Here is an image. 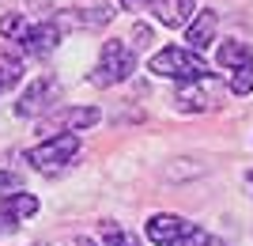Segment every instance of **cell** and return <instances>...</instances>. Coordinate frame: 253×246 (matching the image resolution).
I'll use <instances>...</instances> for the list:
<instances>
[{"label": "cell", "instance_id": "8", "mask_svg": "<svg viewBox=\"0 0 253 246\" xmlns=\"http://www.w3.org/2000/svg\"><path fill=\"white\" fill-rule=\"evenodd\" d=\"M23 49L31 57H45L57 49V42H61V31H57V23H38V27H27V34L19 38Z\"/></svg>", "mask_w": 253, "mask_h": 246}, {"label": "cell", "instance_id": "1", "mask_svg": "<svg viewBox=\"0 0 253 246\" xmlns=\"http://www.w3.org/2000/svg\"><path fill=\"white\" fill-rule=\"evenodd\" d=\"M148 68L155 76H170V80H178V84H197V80L211 76L208 64L201 61V53L181 49V46H167V49H159V53L148 61Z\"/></svg>", "mask_w": 253, "mask_h": 246}, {"label": "cell", "instance_id": "13", "mask_svg": "<svg viewBox=\"0 0 253 246\" xmlns=\"http://www.w3.org/2000/svg\"><path fill=\"white\" fill-rule=\"evenodd\" d=\"M102 243H106V246H140L136 239L125 235V231H121L117 224H102Z\"/></svg>", "mask_w": 253, "mask_h": 246}, {"label": "cell", "instance_id": "7", "mask_svg": "<svg viewBox=\"0 0 253 246\" xmlns=\"http://www.w3.org/2000/svg\"><path fill=\"white\" fill-rule=\"evenodd\" d=\"M57 95H61V84H57L53 76H38V80H34V84L19 95V102H15V114H23V118H31V114H42V110L49 106Z\"/></svg>", "mask_w": 253, "mask_h": 246}, {"label": "cell", "instance_id": "16", "mask_svg": "<svg viewBox=\"0 0 253 246\" xmlns=\"http://www.w3.org/2000/svg\"><path fill=\"white\" fill-rule=\"evenodd\" d=\"M15 227H19V216L4 204V208H0V235H8V231H15Z\"/></svg>", "mask_w": 253, "mask_h": 246}, {"label": "cell", "instance_id": "9", "mask_svg": "<svg viewBox=\"0 0 253 246\" xmlns=\"http://www.w3.org/2000/svg\"><path fill=\"white\" fill-rule=\"evenodd\" d=\"M215 27H219V15H215V11H197V19L189 23V34H185V42H189L193 53H204V49L215 42Z\"/></svg>", "mask_w": 253, "mask_h": 246}, {"label": "cell", "instance_id": "14", "mask_svg": "<svg viewBox=\"0 0 253 246\" xmlns=\"http://www.w3.org/2000/svg\"><path fill=\"white\" fill-rule=\"evenodd\" d=\"M178 106L181 110H201L204 95H201V91H189V87H178Z\"/></svg>", "mask_w": 253, "mask_h": 246}, {"label": "cell", "instance_id": "17", "mask_svg": "<svg viewBox=\"0 0 253 246\" xmlns=\"http://www.w3.org/2000/svg\"><path fill=\"white\" fill-rule=\"evenodd\" d=\"M128 11H140V8H148V4H155V0H121Z\"/></svg>", "mask_w": 253, "mask_h": 246}, {"label": "cell", "instance_id": "3", "mask_svg": "<svg viewBox=\"0 0 253 246\" xmlns=\"http://www.w3.org/2000/svg\"><path fill=\"white\" fill-rule=\"evenodd\" d=\"M76 151H80V137L76 133H61V137H49L42 140L38 148L27 151V163H31L34 171H61L64 163H72L76 159Z\"/></svg>", "mask_w": 253, "mask_h": 246}, {"label": "cell", "instance_id": "4", "mask_svg": "<svg viewBox=\"0 0 253 246\" xmlns=\"http://www.w3.org/2000/svg\"><path fill=\"white\" fill-rule=\"evenodd\" d=\"M136 68V53L128 49L125 42H106L102 46V57H98V68H95V80L98 87H114V84H121V80H128V72Z\"/></svg>", "mask_w": 253, "mask_h": 246}, {"label": "cell", "instance_id": "12", "mask_svg": "<svg viewBox=\"0 0 253 246\" xmlns=\"http://www.w3.org/2000/svg\"><path fill=\"white\" fill-rule=\"evenodd\" d=\"M0 34H4V38H15V42H19L23 34H27V19H23L19 11H8V15H0Z\"/></svg>", "mask_w": 253, "mask_h": 246}, {"label": "cell", "instance_id": "15", "mask_svg": "<svg viewBox=\"0 0 253 246\" xmlns=\"http://www.w3.org/2000/svg\"><path fill=\"white\" fill-rule=\"evenodd\" d=\"M15 190H19V174H11V171H0V197L8 201V197H15Z\"/></svg>", "mask_w": 253, "mask_h": 246}, {"label": "cell", "instance_id": "5", "mask_svg": "<svg viewBox=\"0 0 253 246\" xmlns=\"http://www.w3.org/2000/svg\"><path fill=\"white\" fill-rule=\"evenodd\" d=\"M219 68H227L234 95H250L253 91V49L246 42H227L219 46Z\"/></svg>", "mask_w": 253, "mask_h": 246}, {"label": "cell", "instance_id": "11", "mask_svg": "<svg viewBox=\"0 0 253 246\" xmlns=\"http://www.w3.org/2000/svg\"><path fill=\"white\" fill-rule=\"evenodd\" d=\"M193 11H197V0H174L170 8L159 11V19L167 23V27H181V23H189Z\"/></svg>", "mask_w": 253, "mask_h": 246}, {"label": "cell", "instance_id": "10", "mask_svg": "<svg viewBox=\"0 0 253 246\" xmlns=\"http://www.w3.org/2000/svg\"><path fill=\"white\" fill-rule=\"evenodd\" d=\"M19 80H23V61L15 53H8V49H0V95L11 91Z\"/></svg>", "mask_w": 253, "mask_h": 246}, {"label": "cell", "instance_id": "18", "mask_svg": "<svg viewBox=\"0 0 253 246\" xmlns=\"http://www.w3.org/2000/svg\"><path fill=\"white\" fill-rule=\"evenodd\" d=\"M72 246H95V243H91V239H76Z\"/></svg>", "mask_w": 253, "mask_h": 246}, {"label": "cell", "instance_id": "2", "mask_svg": "<svg viewBox=\"0 0 253 246\" xmlns=\"http://www.w3.org/2000/svg\"><path fill=\"white\" fill-rule=\"evenodd\" d=\"M148 239L159 246H208V231L185 224L181 216H170V212H159L148 220Z\"/></svg>", "mask_w": 253, "mask_h": 246}, {"label": "cell", "instance_id": "6", "mask_svg": "<svg viewBox=\"0 0 253 246\" xmlns=\"http://www.w3.org/2000/svg\"><path fill=\"white\" fill-rule=\"evenodd\" d=\"M102 118L95 106H68L61 110V114H53V118H45L42 125H38V133H42L45 140L49 137H61V133H80V129L95 125V121Z\"/></svg>", "mask_w": 253, "mask_h": 246}]
</instances>
